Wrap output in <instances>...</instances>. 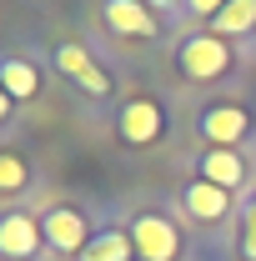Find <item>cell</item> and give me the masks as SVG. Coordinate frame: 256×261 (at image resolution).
<instances>
[{"mask_svg": "<svg viewBox=\"0 0 256 261\" xmlns=\"http://www.w3.org/2000/svg\"><path fill=\"white\" fill-rule=\"evenodd\" d=\"M0 86L15 106H25L40 96V65H31L25 56H0Z\"/></svg>", "mask_w": 256, "mask_h": 261, "instance_id": "obj_11", "label": "cell"}, {"mask_svg": "<svg viewBox=\"0 0 256 261\" xmlns=\"http://www.w3.org/2000/svg\"><path fill=\"white\" fill-rule=\"evenodd\" d=\"M206 31L221 35V40H246V35H256V0H231Z\"/></svg>", "mask_w": 256, "mask_h": 261, "instance_id": "obj_13", "label": "cell"}, {"mask_svg": "<svg viewBox=\"0 0 256 261\" xmlns=\"http://www.w3.org/2000/svg\"><path fill=\"white\" fill-rule=\"evenodd\" d=\"M126 231H131V246H136V261H181L186 256V236L176 226V216H166L156 206L136 211L126 221Z\"/></svg>", "mask_w": 256, "mask_h": 261, "instance_id": "obj_1", "label": "cell"}, {"mask_svg": "<svg viewBox=\"0 0 256 261\" xmlns=\"http://www.w3.org/2000/svg\"><path fill=\"white\" fill-rule=\"evenodd\" d=\"M75 261H136V246H131L126 221H121V226H96L91 246H86Z\"/></svg>", "mask_w": 256, "mask_h": 261, "instance_id": "obj_12", "label": "cell"}, {"mask_svg": "<svg viewBox=\"0 0 256 261\" xmlns=\"http://www.w3.org/2000/svg\"><path fill=\"white\" fill-rule=\"evenodd\" d=\"M50 65L61 70L65 81H75V86H81V91H86L91 100H106L111 91H116L111 70H106V65H100L96 56H91V50L81 45V40H61V45L50 50Z\"/></svg>", "mask_w": 256, "mask_h": 261, "instance_id": "obj_6", "label": "cell"}, {"mask_svg": "<svg viewBox=\"0 0 256 261\" xmlns=\"http://www.w3.org/2000/svg\"><path fill=\"white\" fill-rule=\"evenodd\" d=\"M226 5H231V0H181V10H186L191 20H206V25H211V20L221 15Z\"/></svg>", "mask_w": 256, "mask_h": 261, "instance_id": "obj_15", "label": "cell"}, {"mask_svg": "<svg viewBox=\"0 0 256 261\" xmlns=\"http://www.w3.org/2000/svg\"><path fill=\"white\" fill-rule=\"evenodd\" d=\"M31 191V161L20 151H0V196Z\"/></svg>", "mask_w": 256, "mask_h": 261, "instance_id": "obj_14", "label": "cell"}, {"mask_svg": "<svg viewBox=\"0 0 256 261\" xmlns=\"http://www.w3.org/2000/svg\"><path fill=\"white\" fill-rule=\"evenodd\" d=\"M40 231H45V251H56V256H81L86 246H91V236H96V226H91V216L81 211V206H70V201H61V206H50L45 216H40Z\"/></svg>", "mask_w": 256, "mask_h": 261, "instance_id": "obj_5", "label": "cell"}, {"mask_svg": "<svg viewBox=\"0 0 256 261\" xmlns=\"http://www.w3.org/2000/svg\"><path fill=\"white\" fill-rule=\"evenodd\" d=\"M176 206H181V216H186V221H196V226H216V221H226V216L236 211V196L196 176V181H186V186H181Z\"/></svg>", "mask_w": 256, "mask_h": 261, "instance_id": "obj_8", "label": "cell"}, {"mask_svg": "<svg viewBox=\"0 0 256 261\" xmlns=\"http://www.w3.org/2000/svg\"><path fill=\"white\" fill-rule=\"evenodd\" d=\"M176 65H181L186 81H226L236 56H231V40H221L211 31H191L176 45Z\"/></svg>", "mask_w": 256, "mask_h": 261, "instance_id": "obj_2", "label": "cell"}, {"mask_svg": "<svg viewBox=\"0 0 256 261\" xmlns=\"http://www.w3.org/2000/svg\"><path fill=\"white\" fill-rule=\"evenodd\" d=\"M236 246H241V256H246V261H256V201L241 211V241H236Z\"/></svg>", "mask_w": 256, "mask_h": 261, "instance_id": "obj_16", "label": "cell"}, {"mask_svg": "<svg viewBox=\"0 0 256 261\" xmlns=\"http://www.w3.org/2000/svg\"><path fill=\"white\" fill-rule=\"evenodd\" d=\"M251 130H256V116L241 100H211V106H201V116H196V136H201L206 151H236Z\"/></svg>", "mask_w": 256, "mask_h": 261, "instance_id": "obj_3", "label": "cell"}, {"mask_svg": "<svg viewBox=\"0 0 256 261\" xmlns=\"http://www.w3.org/2000/svg\"><path fill=\"white\" fill-rule=\"evenodd\" d=\"M10 116H15V100L5 96V86H0V126H5V121H10Z\"/></svg>", "mask_w": 256, "mask_h": 261, "instance_id": "obj_17", "label": "cell"}, {"mask_svg": "<svg viewBox=\"0 0 256 261\" xmlns=\"http://www.w3.org/2000/svg\"><path fill=\"white\" fill-rule=\"evenodd\" d=\"M100 20L126 40H156L161 35V20L146 0H100Z\"/></svg>", "mask_w": 256, "mask_h": 261, "instance_id": "obj_9", "label": "cell"}, {"mask_svg": "<svg viewBox=\"0 0 256 261\" xmlns=\"http://www.w3.org/2000/svg\"><path fill=\"white\" fill-rule=\"evenodd\" d=\"M40 251H45L40 216L20 211V206H5L0 211V261H35Z\"/></svg>", "mask_w": 256, "mask_h": 261, "instance_id": "obj_7", "label": "cell"}, {"mask_svg": "<svg viewBox=\"0 0 256 261\" xmlns=\"http://www.w3.org/2000/svg\"><path fill=\"white\" fill-rule=\"evenodd\" d=\"M146 5H151V10H171L176 0H146Z\"/></svg>", "mask_w": 256, "mask_h": 261, "instance_id": "obj_18", "label": "cell"}, {"mask_svg": "<svg viewBox=\"0 0 256 261\" xmlns=\"http://www.w3.org/2000/svg\"><path fill=\"white\" fill-rule=\"evenodd\" d=\"M196 176L236 196L246 186V176H251V161H246L241 151H201V156H196Z\"/></svg>", "mask_w": 256, "mask_h": 261, "instance_id": "obj_10", "label": "cell"}, {"mask_svg": "<svg viewBox=\"0 0 256 261\" xmlns=\"http://www.w3.org/2000/svg\"><path fill=\"white\" fill-rule=\"evenodd\" d=\"M116 136H121V146H131V151L156 146L161 136H166V111H161V100L126 96L121 106H116Z\"/></svg>", "mask_w": 256, "mask_h": 261, "instance_id": "obj_4", "label": "cell"}]
</instances>
